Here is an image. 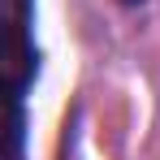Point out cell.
<instances>
[{"label":"cell","mask_w":160,"mask_h":160,"mask_svg":"<svg viewBox=\"0 0 160 160\" xmlns=\"http://www.w3.org/2000/svg\"><path fill=\"white\" fill-rule=\"evenodd\" d=\"M30 22H35L30 0H4V95L9 100H22L35 69H39Z\"/></svg>","instance_id":"cell-1"},{"label":"cell","mask_w":160,"mask_h":160,"mask_svg":"<svg viewBox=\"0 0 160 160\" xmlns=\"http://www.w3.org/2000/svg\"><path fill=\"white\" fill-rule=\"evenodd\" d=\"M121 4H143V0H121Z\"/></svg>","instance_id":"cell-2"}]
</instances>
